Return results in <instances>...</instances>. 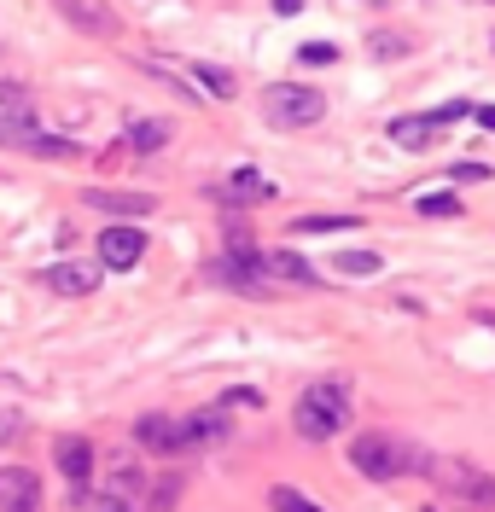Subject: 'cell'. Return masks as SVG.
Instances as JSON below:
<instances>
[{
  "instance_id": "cell-23",
  "label": "cell",
  "mask_w": 495,
  "mask_h": 512,
  "mask_svg": "<svg viewBox=\"0 0 495 512\" xmlns=\"http://www.w3.org/2000/svg\"><path fill=\"white\" fill-rule=\"evenodd\" d=\"M268 507H274V512H321L315 501H303V495H297L292 483H280V489L268 495Z\"/></svg>"
},
{
  "instance_id": "cell-8",
  "label": "cell",
  "mask_w": 495,
  "mask_h": 512,
  "mask_svg": "<svg viewBox=\"0 0 495 512\" xmlns=\"http://www.w3.org/2000/svg\"><path fill=\"white\" fill-rule=\"evenodd\" d=\"M53 6H59V18H70V30L117 35V12H111V6H99V0H53Z\"/></svg>"
},
{
  "instance_id": "cell-31",
  "label": "cell",
  "mask_w": 495,
  "mask_h": 512,
  "mask_svg": "<svg viewBox=\"0 0 495 512\" xmlns=\"http://www.w3.org/2000/svg\"><path fill=\"white\" fill-rule=\"evenodd\" d=\"M274 6H280V12H297V6H303V0H274Z\"/></svg>"
},
{
  "instance_id": "cell-15",
  "label": "cell",
  "mask_w": 495,
  "mask_h": 512,
  "mask_svg": "<svg viewBox=\"0 0 495 512\" xmlns=\"http://www.w3.org/2000/svg\"><path fill=\"white\" fill-rule=\"evenodd\" d=\"M41 134H47V128H41V123H30L24 111H12V117H0V146H24V152H30V146L41 140Z\"/></svg>"
},
{
  "instance_id": "cell-14",
  "label": "cell",
  "mask_w": 495,
  "mask_h": 512,
  "mask_svg": "<svg viewBox=\"0 0 495 512\" xmlns=\"http://www.w3.org/2000/svg\"><path fill=\"white\" fill-rule=\"evenodd\" d=\"M391 140H396V146H408V152H426L431 140H437V123H431V117H426V123H414V117H396V123H391Z\"/></svg>"
},
{
  "instance_id": "cell-4",
  "label": "cell",
  "mask_w": 495,
  "mask_h": 512,
  "mask_svg": "<svg viewBox=\"0 0 495 512\" xmlns=\"http://www.w3.org/2000/svg\"><path fill=\"white\" fill-rule=\"evenodd\" d=\"M327 117V94L303 82H274L263 88V123L268 128H315Z\"/></svg>"
},
{
  "instance_id": "cell-11",
  "label": "cell",
  "mask_w": 495,
  "mask_h": 512,
  "mask_svg": "<svg viewBox=\"0 0 495 512\" xmlns=\"http://www.w3.org/2000/svg\"><path fill=\"white\" fill-rule=\"evenodd\" d=\"M134 443L152 448V454H175L181 448V425L169 414H146V419H134Z\"/></svg>"
},
{
  "instance_id": "cell-9",
  "label": "cell",
  "mask_w": 495,
  "mask_h": 512,
  "mask_svg": "<svg viewBox=\"0 0 495 512\" xmlns=\"http://www.w3.org/2000/svg\"><path fill=\"white\" fill-rule=\"evenodd\" d=\"M41 280H47V291H59V297H88L99 286V262H53Z\"/></svg>"
},
{
  "instance_id": "cell-29",
  "label": "cell",
  "mask_w": 495,
  "mask_h": 512,
  "mask_svg": "<svg viewBox=\"0 0 495 512\" xmlns=\"http://www.w3.org/2000/svg\"><path fill=\"white\" fill-rule=\"evenodd\" d=\"M18 431H24V419H18V414H0V443H6V437H18Z\"/></svg>"
},
{
  "instance_id": "cell-32",
  "label": "cell",
  "mask_w": 495,
  "mask_h": 512,
  "mask_svg": "<svg viewBox=\"0 0 495 512\" xmlns=\"http://www.w3.org/2000/svg\"><path fill=\"white\" fill-rule=\"evenodd\" d=\"M105 512H134V507H123V501H117V507H105Z\"/></svg>"
},
{
  "instance_id": "cell-25",
  "label": "cell",
  "mask_w": 495,
  "mask_h": 512,
  "mask_svg": "<svg viewBox=\"0 0 495 512\" xmlns=\"http://www.w3.org/2000/svg\"><path fill=\"white\" fill-rule=\"evenodd\" d=\"M175 495H181V478H158V483H152V507H158V512L175 507Z\"/></svg>"
},
{
  "instance_id": "cell-16",
  "label": "cell",
  "mask_w": 495,
  "mask_h": 512,
  "mask_svg": "<svg viewBox=\"0 0 495 512\" xmlns=\"http://www.w3.org/2000/svg\"><path fill=\"white\" fill-rule=\"evenodd\" d=\"M228 192L233 198H274V181H263V175H257V169H233V181H228Z\"/></svg>"
},
{
  "instance_id": "cell-1",
  "label": "cell",
  "mask_w": 495,
  "mask_h": 512,
  "mask_svg": "<svg viewBox=\"0 0 495 512\" xmlns=\"http://www.w3.org/2000/svg\"><path fill=\"white\" fill-rule=\"evenodd\" d=\"M426 460H431L426 448H414L408 437H391V431H367V437L350 443V466L373 483H391L402 472H426Z\"/></svg>"
},
{
  "instance_id": "cell-30",
  "label": "cell",
  "mask_w": 495,
  "mask_h": 512,
  "mask_svg": "<svg viewBox=\"0 0 495 512\" xmlns=\"http://www.w3.org/2000/svg\"><path fill=\"white\" fill-rule=\"evenodd\" d=\"M472 117H478V123H484V128H495V105H478Z\"/></svg>"
},
{
  "instance_id": "cell-2",
  "label": "cell",
  "mask_w": 495,
  "mask_h": 512,
  "mask_svg": "<svg viewBox=\"0 0 495 512\" xmlns=\"http://www.w3.org/2000/svg\"><path fill=\"white\" fill-rule=\"evenodd\" d=\"M426 478L455 501V507H472V512H495V478L472 460H455V454H431L426 460Z\"/></svg>"
},
{
  "instance_id": "cell-19",
  "label": "cell",
  "mask_w": 495,
  "mask_h": 512,
  "mask_svg": "<svg viewBox=\"0 0 495 512\" xmlns=\"http://www.w3.org/2000/svg\"><path fill=\"white\" fill-rule=\"evenodd\" d=\"M408 47H414V41H408V35H396V30H379V35H367V53H373V59H402Z\"/></svg>"
},
{
  "instance_id": "cell-17",
  "label": "cell",
  "mask_w": 495,
  "mask_h": 512,
  "mask_svg": "<svg viewBox=\"0 0 495 512\" xmlns=\"http://www.w3.org/2000/svg\"><path fill=\"white\" fill-rule=\"evenodd\" d=\"M414 210L431 216V222H443V216H461V198H455V192H420V198H414Z\"/></svg>"
},
{
  "instance_id": "cell-20",
  "label": "cell",
  "mask_w": 495,
  "mask_h": 512,
  "mask_svg": "<svg viewBox=\"0 0 495 512\" xmlns=\"http://www.w3.org/2000/svg\"><path fill=\"white\" fill-rule=\"evenodd\" d=\"M30 152H35V158H65V163L82 158V146H76V140H59V134H41Z\"/></svg>"
},
{
  "instance_id": "cell-28",
  "label": "cell",
  "mask_w": 495,
  "mask_h": 512,
  "mask_svg": "<svg viewBox=\"0 0 495 512\" xmlns=\"http://www.w3.org/2000/svg\"><path fill=\"white\" fill-rule=\"evenodd\" d=\"M484 175H490L484 163H461V169H455V181H484Z\"/></svg>"
},
{
  "instance_id": "cell-10",
  "label": "cell",
  "mask_w": 495,
  "mask_h": 512,
  "mask_svg": "<svg viewBox=\"0 0 495 512\" xmlns=\"http://www.w3.org/2000/svg\"><path fill=\"white\" fill-rule=\"evenodd\" d=\"M263 280L268 286H274V280H286V286H321V274H315L297 251H263Z\"/></svg>"
},
{
  "instance_id": "cell-26",
  "label": "cell",
  "mask_w": 495,
  "mask_h": 512,
  "mask_svg": "<svg viewBox=\"0 0 495 512\" xmlns=\"http://www.w3.org/2000/svg\"><path fill=\"white\" fill-rule=\"evenodd\" d=\"M344 274H379V256L373 251H350L344 256Z\"/></svg>"
},
{
  "instance_id": "cell-13",
  "label": "cell",
  "mask_w": 495,
  "mask_h": 512,
  "mask_svg": "<svg viewBox=\"0 0 495 512\" xmlns=\"http://www.w3.org/2000/svg\"><path fill=\"white\" fill-rule=\"evenodd\" d=\"M82 204H88V210H117V216H134V210H140V216H146V210H152V198H146V192H140V198H134V192H82Z\"/></svg>"
},
{
  "instance_id": "cell-3",
  "label": "cell",
  "mask_w": 495,
  "mask_h": 512,
  "mask_svg": "<svg viewBox=\"0 0 495 512\" xmlns=\"http://www.w3.org/2000/svg\"><path fill=\"white\" fill-rule=\"evenodd\" d=\"M350 425V396L338 390V384H315V390H303L292 408V431L303 443H327Z\"/></svg>"
},
{
  "instance_id": "cell-22",
  "label": "cell",
  "mask_w": 495,
  "mask_h": 512,
  "mask_svg": "<svg viewBox=\"0 0 495 512\" xmlns=\"http://www.w3.org/2000/svg\"><path fill=\"white\" fill-rule=\"evenodd\" d=\"M338 227H356V216H297L292 233H338Z\"/></svg>"
},
{
  "instance_id": "cell-18",
  "label": "cell",
  "mask_w": 495,
  "mask_h": 512,
  "mask_svg": "<svg viewBox=\"0 0 495 512\" xmlns=\"http://www.w3.org/2000/svg\"><path fill=\"white\" fill-rule=\"evenodd\" d=\"M169 140V123H129V146L134 152H158Z\"/></svg>"
},
{
  "instance_id": "cell-6",
  "label": "cell",
  "mask_w": 495,
  "mask_h": 512,
  "mask_svg": "<svg viewBox=\"0 0 495 512\" xmlns=\"http://www.w3.org/2000/svg\"><path fill=\"white\" fill-rule=\"evenodd\" d=\"M181 425V448H222L233 443V414L228 408H193L187 419H175Z\"/></svg>"
},
{
  "instance_id": "cell-5",
  "label": "cell",
  "mask_w": 495,
  "mask_h": 512,
  "mask_svg": "<svg viewBox=\"0 0 495 512\" xmlns=\"http://www.w3.org/2000/svg\"><path fill=\"white\" fill-rule=\"evenodd\" d=\"M94 256H99V268H111V274H129V268H140V256H146V233L140 227H105L94 239Z\"/></svg>"
},
{
  "instance_id": "cell-24",
  "label": "cell",
  "mask_w": 495,
  "mask_h": 512,
  "mask_svg": "<svg viewBox=\"0 0 495 512\" xmlns=\"http://www.w3.org/2000/svg\"><path fill=\"white\" fill-rule=\"evenodd\" d=\"M297 59L303 64H338V47H332V41H309V47H297Z\"/></svg>"
},
{
  "instance_id": "cell-27",
  "label": "cell",
  "mask_w": 495,
  "mask_h": 512,
  "mask_svg": "<svg viewBox=\"0 0 495 512\" xmlns=\"http://www.w3.org/2000/svg\"><path fill=\"white\" fill-rule=\"evenodd\" d=\"M0 82H6V88H24V76H18V53H6V47H0Z\"/></svg>"
},
{
  "instance_id": "cell-7",
  "label": "cell",
  "mask_w": 495,
  "mask_h": 512,
  "mask_svg": "<svg viewBox=\"0 0 495 512\" xmlns=\"http://www.w3.org/2000/svg\"><path fill=\"white\" fill-rule=\"evenodd\" d=\"M0 512H41V478L24 466H0Z\"/></svg>"
},
{
  "instance_id": "cell-12",
  "label": "cell",
  "mask_w": 495,
  "mask_h": 512,
  "mask_svg": "<svg viewBox=\"0 0 495 512\" xmlns=\"http://www.w3.org/2000/svg\"><path fill=\"white\" fill-rule=\"evenodd\" d=\"M59 472L70 483H88L94 478V443L88 437H59Z\"/></svg>"
},
{
  "instance_id": "cell-21",
  "label": "cell",
  "mask_w": 495,
  "mask_h": 512,
  "mask_svg": "<svg viewBox=\"0 0 495 512\" xmlns=\"http://www.w3.org/2000/svg\"><path fill=\"white\" fill-rule=\"evenodd\" d=\"M193 82H204L216 99H233V76L228 70H216V64H193Z\"/></svg>"
}]
</instances>
